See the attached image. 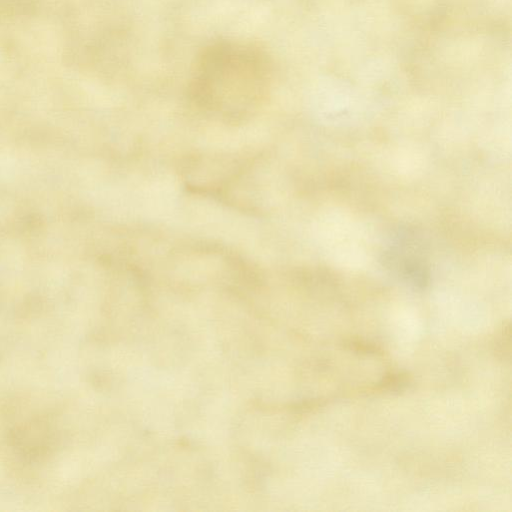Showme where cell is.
Segmentation results:
<instances>
[{
  "label": "cell",
  "instance_id": "obj_1",
  "mask_svg": "<svg viewBox=\"0 0 512 512\" xmlns=\"http://www.w3.org/2000/svg\"><path fill=\"white\" fill-rule=\"evenodd\" d=\"M271 76V59L258 45L219 40L206 46L196 58L190 86L201 106L240 113L262 101Z\"/></svg>",
  "mask_w": 512,
  "mask_h": 512
},
{
  "label": "cell",
  "instance_id": "obj_2",
  "mask_svg": "<svg viewBox=\"0 0 512 512\" xmlns=\"http://www.w3.org/2000/svg\"><path fill=\"white\" fill-rule=\"evenodd\" d=\"M49 428L43 423H27L13 432L14 447L21 455L37 458L46 453L50 441Z\"/></svg>",
  "mask_w": 512,
  "mask_h": 512
},
{
  "label": "cell",
  "instance_id": "obj_3",
  "mask_svg": "<svg viewBox=\"0 0 512 512\" xmlns=\"http://www.w3.org/2000/svg\"><path fill=\"white\" fill-rule=\"evenodd\" d=\"M406 383L405 379L398 374H390L383 379L382 384L389 389H401Z\"/></svg>",
  "mask_w": 512,
  "mask_h": 512
}]
</instances>
